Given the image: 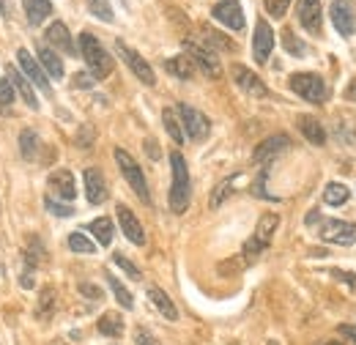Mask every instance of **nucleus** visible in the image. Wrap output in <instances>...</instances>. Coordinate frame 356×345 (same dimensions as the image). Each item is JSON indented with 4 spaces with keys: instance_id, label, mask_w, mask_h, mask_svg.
I'll return each instance as SVG.
<instances>
[{
    "instance_id": "37",
    "label": "nucleus",
    "mask_w": 356,
    "mask_h": 345,
    "mask_svg": "<svg viewBox=\"0 0 356 345\" xmlns=\"http://www.w3.org/2000/svg\"><path fill=\"white\" fill-rule=\"evenodd\" d=\"M11 107H14V88L8 80H0V115L11 113Z\"/></svg>"
},
{
    "instance_id": "12",
    "label": "nucleus",
    "mask_w": 356,
    "mask_h": 345,
    "mask_svg": "<svg viewBox=\"0 0 356 345\" xmlns=\"http://www.w3.org/2000/svg\"><path fill=\"white\" fill-rule=\"evenodd\" d=\"M115 214H118V222H121L124 236H127L132 244L143 247V244H145V230H143V225H140V219L134 216L132 209L124 206V203H118V206H115Z\"/></svg>"
},
{
    "instance_id": "10",
    "label": "nucleus",
    "mask_w": 356,
    "mask_h": 345,
    "mask_svg": "<svg viewBox=\"0 0 356 345\" xmlns=\"http://www.w3.org/2000/svg\"><path fill=\"white\" fill-rule=\"evenodd\" d=\"M47 186H49V198H52V200L69 203V200H74V198H77L74 175H72V170H66V168L49 172V181H47Z\"/></svg>"
},
{
    "instance_id": "49",
    "label": "nucleus",
    "mask_w": 356,
    "mask_h": 345,
    "mask_svg": "<svg viewBox=\"0 0 356 345\" xmlns=\"http://www.w3.org/2000/svg\"><path fill=\"white\" fill-rule=\"evenodd\" d=\"M266 345H277V343H266Z\"/></svg>"
},
{
    "instance_id": "29",
    "label": "nucleus",
    "mask_w": 356,
    "mask_h": 345,
    "mask_svg": "<svg viewBox=\"0 0 356 345\" xmlns=\"http://www.w3.org/2000/svg\"><path fill=\"white\" fill-rule=\"evenodd\" d=\"M165 69L178 77V80H189L192 74H195V63L186 58V55H178V58H170V61H165Z\"/></svg>"
},
{
    "instance_id": "43",
    "label": "nucleus",
    "mask_w": 356,
    "mask_h": 345,
    "mask_svg": "<svg viewBox=\"0 0 356 345\" xmlns=\"http://www.w3.org/2000/svg\"><path fill=\"white\" fill-rule=\"evenodd\" d=\"M93 137H96V134H93V127H88V124L80 127V131H77V145H80V148H90V145H93Z\"/></svg>"
},
{
    "instance_id": "3",
    "label": "nucleus",
    "mask_w": 356,
    "mask_h": 345,
    "mask_svg": "<svg viewBox=\"0 0 356 345\" xmlns=\"http://www.w3.org/2000/svg\"><path fill=\"white\" fill-rule=\"evenodd\" d=\"M291 90L302 99H307L312 104H323L329 99V88L323 83L321 74H312V72H296L291 74Z\"/></svg>"
},
{
    "instance_id": "24",
    "label": "nucleus",
    "mask_w": 356,
    "mask_h": 345,
    "mask_svg": "<svg viewBox=\"0 0 356 345\" xmlns=\"http://www.w3.org/2000/svg\"><path fill=\"white\" fill-rule=\"evenodd\" d=\"M299 129H302V134L310 140L312 145H323V143H326V129H323L321 121L312 118V115H299Z\"/></svg>"
},
{
    "instance_id": "11",
    "label": "nucleus",
    "mask_w": 356,
    "mask_h": 345,
    "mask_svg": "<svg viewBox=\"0 0 356 345\" xmlns=\"http://www.w3.org/2000/svg\"><path fill=\"white\" fill-rule=\"evenodd\" d=\"M211 14H214L217 22H222L225 28H230V31H241L244 28V11H241V3L238 0H222V3H217Z\"/></svg>"
},
{
    "instance_id": "17",
    "label": "nucleus",
    "mask_w": 356,
    "mask_h": 345,
    "mask_svg": "<svg viewBox=\"0 0 356 345\" xmlns=\"http://www.w3.org/2000/svg\"><path fill=\"white\" fill-rule=\"evenodd\" d=\"M332 25L337 28L340 36H351L356 31L354 8L348 6V0H334L332 3Z\"/></svg>"
},
{
    "instance_id": "20",
    "label": "nucleus",
    "mask_w": 356,
    "mask_h": 345,
    "mask_svg": "<svg viewBox=\"0 0 356 345\" xmlns=\"http://www.w3.org/2000/svg\"><path fill=\"white\" fill-rule=\"evenodd\" d=\"M44 39L52 44L55 49L66 52V55H74V52H77V47H74V42H72V33H69V28H66L63 22H55V25H49V28H47Z\"/></svg>"
},
{
    "instance_id": "36",
    "label": "nucleus",
    "mask_w": 356,
    "mask_h": 345,
    "mask_svg": "<svg viewBox=\"0 0 356 345\" xmlns=\"http://www.w3.org/2000/svg\"><path fill=\"white\" fill-rule=\"evenodd\" d=\"M88 11L96 17V19H102V22H113V19H115V17H113V8H110L107 0H88Z\"/></svg>"
},
{
    "instance_id": "13",
    "label": "nucleus",
    "mask_w": 356,
    "mask_h": 345,
    "mask_svg": "<svg viewBox=\"0 0 356 345\" xmlns=\"http://www.w3.org/2000/svg\"><path fill=\"white\" fill-rule=\"evenodd\" d=\"M271 49H274V31H271V25H268L266 19H258V25H255V39H252V55H255V61H258L261 66L268 61Z\"/></svg>"
},
{
    "instance_id": "34",
    "label": "nucleus",
    "mask_w": 356,
    "mask_h": 345,
    "mask_svg": "<svg viewBox=\"0 0 356 345\" xmlns=\"http://www.w3.org/2000/svg\"><path fill=\"white\" fill-rule=\"evenodd\" d=\"M55 310V291L52 288H44L39 294V304H36V318H49Z\"/></svg>"
},
{
    "instance_id": "35",
    "label": "nucleus",
    "mask_w": 356,
    "mask_h": 345,
    "mask_svg": "<svg viewBox=\"0 0 356 345\" xmlns=\"http://www.w3.org/2000/svg\"><path fill=\"white\" fill-rule=\"evenodd\" d=\"M233 184H236V178H225L222 184H217L214 186V192H211V200H209V206L211 209H217V206H222V200L233 192Z\"/></svg>"
},
{
    "instance_id": "42",
    "label": "nucleus",
    "mask_w": 356,
    "mask_h": 345,
    "mask_svg": "<svg viewBox=\"0 0 356 345\" xmlns=\"http://www.w3.org/2000/svg\"><path fill=\"white\" fill-rule=\"evenodd\" d=\"M134 343L137 345H159V340H156L145 326H140V329H134Z\"/></svg>"
},
{
    "instance_id": "48",
    "label": "nucleus",
    "mask_w": 356,
    "mask_h": 345,
    "mask_svg": "<svg viewBox=\"0 0 356 345\" xmlns=\"http://www.w3.org/2000/svg\"><path fill=\"white\" fill-rule=\"evenodd\" d=\"M318 345H343V343H337V340H329V343H318Z\"/></svg>"
},
{
    "instance_id": "6",
    "label": "nucleus",
    "mask_w": 356,
    "mask_h": 345,
    "mask_svg": "<svg viewBox=\"0 0 356 345\" xmlns=\"http://www.w3.org/2000/svg\"><path fill=\"white\" fill-rule=\"evenodd\" d=\"M115 52L121 55V61H124V63H127V66L132 69V74L137 77V80H140V83H143V86L151 88L154 83H156V77H154V69H151V63H148V61H145V58H143L140 52H134V49L127 42L115 39Z\"/></svg>"
},
{
    "instance_id": "22",
    "label": "nucleus",
    "mask_w": 356,
    "mask_h": 345,
    "mask_svg": "<svg viewBox=\"0 0 356 345\" xmlns=\"http://www.w3.org/2000/svg\"><path fill=\"white\" fill-rule=\"evenodd\" d=\"M19 154L28 162H36L42 157V137L33 129H22V134H19Z\"/></svg>"
},
{
    "instance_id": "19",
    "label": "nucleus",
    "mask_w": 356,
    "mask_h": 345,
    "mask_svg": "<svg viewBox=\"0 0 356 345\" xmlns=\"http://www.w3.org/2000/svg\"><path fill=\"white\" fill-rule=\"evenodd\" d=\"M285 148H291V137H288V134H274V137H266V140L255 148L252 159H255V162H268V159H274L277 154H282Z\"/></svg>"
},
{
    "instance_id": "31",
    "label": "nucleus",
    "mask_w": 356,
    "mask_h": 345,
    "mask_svg": "<svg viewBox=\"0 0 356 345\" xmlns=\"http://www.w3.org/2000/svg\"><path fill=\"white\" fill-rule=\"evenodd\" d=\"M69 250L72 252H80V255H93L96 252V244L90 241L86 233L74 230V233H69Z\"/></svg>"
},
{
    "instance_id": "16",
    "label": "nucleus",
    "mask_w": 356,
    "mask_h": 345,
    "mask_svg": "<svg viewBox=\"0 0 356 345\" xmlns=\"http://www.w3.org/2000/svg\"><path fill=\"white\" fill-rule=\"evenodd\" d=\"M233 80H236V86L241 88L244 93H250V96H258V99L268 96V88L264 86V80L255 72H250L247 66H233Z\"/></svg>"
},
{
    "instance_id": "39",
    "label": "nucleus",
    "mask_w": 356,
    "mask_h": 345,
    "mask_svg": "<svg viewBox=\"0 0 356 345\" xmlns=\"http://www.w3.org/2000/svg\"><path fill=\"white\" fill-rule=\"evenodd\" d=\"M282 44H285V49H288L291 55H305V52H307V47L296 42V36H293L291 31H285V33H282Z\"/></svg>"
},
{
    "instance_id": "46",
    "label": "nucleus",
    "mask_w": 356,
    "mask_h": 345,
    "mask_svg": "<svg viewBox=\"0 0 356 345\" xmlns=\"http://www.w3.org/2000/svg\"><path fill=\"white\" fill-rule=\"evenodd\" d=\"M145 151H148L151 159H159V145H156V140H145Z\"/></svg>"
},
{
    "instance_id": "32",
    "label": "nucleus",
    "mask_w": 356,
    "mask_h": 345,
    "mask_svg": "<svg viewBox=\"0 0 356 345\" xmlns=\"http://www.w3.org/2000/svg\"><path fill=\"white\" fill-rule=\"evenodd\" d=\"M107 285L113 288L115 299L121 302V307H124V310H132V307H134V299H132V294H129V291H127V288L121 285V280H115L113 274H107Z\"/></svg>"
},
{
    "instance_id": "28",
    "label": "nucleus",
    "mask_w": 356,
    "mask_h": 345,
    "mask_svg": "<svg viewBox=\"0 0 356 345\" xmlns=\"http://www.w3.org/2000/svg\"><path fill=\"white\" fill-rule=\"evenodd\" d=\"M88 230L96 236V241L102 244V247H110L113 244V236H115V230H113V222L107 219V216H99V219H93L88 225Z\"/></svg>"
},
{
    "instance_id": "41",
    "label": "nucleus",
    "mask_w": 356,
    "mask_h": 345,
    "mask_svg": "<svg viewBox=\"0 0 356 345\" xmlns=\"http://www.w3.org/2000/svg\"><path fill=\"white\" fill-rule=\"evenodd\" d=\"M288 6H291V0H266V11L271 14V17H277V19L285 17Z\"/></svg>"
},
{
    "instance_id": "7",
    "label": "nucleus",
    "mask_w": 356,
    "mask_h": 345,
    "mask_svg": "<svg viewBox=\"0 0 356 345\" xmlns=\"http://www.w3.org/2000/svg\"><path fill=\"white\" fill-rule=\"evenodd\" d=\"M178 118H181V127L186 129V134L195 143H203L211 134V121L200 110H195L192 104H178Z\"/></svg>"
},
{
    "instance_id": "44",
    "label": "nucleus",
    "mask_w": 356,
    "mask_h": 345,
    "mask_svg": "<svg viewBox=\"0 0 356 345\" xmlns=\"http://www.w3.org/2000/svg\"><path fill=\"white\" fill-rule=\"evenodd\" d=\"M77 291H80L83 296H88V299H96V302L102 299V288H99V285H90V282H80V285H77Z\"/></svg>"
},
{
    "instance_id": "4",
    "label": "nucleus",
    "mask_w": 356,
    "mask_h": 345,
    "mask_svg": "<svg viewBox=\"0 0 356 345\" xmlns=\"http://www.w3.org/2000/svg\"><path fill=\"white\" fill-rule=\"evenodd\" d=\"M277 227H280V216L277 214H264L261 219H258V227H255L252 239L244 244V258H247V263H252V260L258 258L268 244H271Z\"/></svg>"
},
{
    "instance_id": "8",
    "label": "nucleus",
    "mask_w": 356,
    "mask_h": 345,
    "mask_svg": "<svg viewBox=\"0 0 356 345\" xmlns=\"http://www.w3.org/2000/svg\"><path fill=\"white\" fill-rule=\"evenodd\" d=\"M184 49L189 52L186 58H189L192 63H197L209 77H220V74H222V66H220V61H217V52H214V49H209V44L184 39Z\"/></svg>"
},
{
    "instance_id": "23",
    "label": "nucleus",
    "mask_w": 356,
    "mask_h": 345,
    "mask_svg": "<svg viewBox=\"0 0 356 345\" xmlns=\"http://www.w3.org/2000/svg\"><path fill=\"white\" fill-rule=\"evenodd\" d=\"M22 8H25L28 22H31L33 28L42 25L47 17L52 14V3H49V0H22Z\"/></svg>"
},
{
    "instance_id": "9",
    "label": "nucleus",
    "mask_w": 356,
    "mask_h": 345,
    "mask_svg": "<svg viewBox=\"0 0 356 345\" xmlns=\"http://www.w3.org/2000/svg\"><path fill=\"white\" fill-rule=\"evenodd\" d=\"M321 239L337 247H351L356 241V225L354 222H343V219H326L321 225Z\"/></svg>"
},
{
    "instance_id": "30",
    "label": "nucleus",
    "mask_w": 356,
    "mask_h": 345,
    "mask_svg": "<svg viewBox=\"0 0 356 345\" xmlns=\"http://www.w3.org/2000/svg\"><path fill=\"white\" fill-rule=\"evenodd\" d=\"M348 186L346 184H337V181H332V184H326V189H323V200H326V206H343V203H348Z\"/></svg>"
},
{
    "instance_id": "5",
    "label": "nucleus",
    "mask_w": 356,
    "mask_h": 345,
    "mask_svg": "<svg viewBox=\"0 0 356 345\" xmlns=\"http://www.w3.org/2000/svg\"><path fill=\"white\" fill-rule=\"evenodd\" d=\"M115 162L124 172V178L129 181V186L134 189V195L143 200V203H151V192H148V184H145V175L140 170V165L134 162V157L124 148H115Z\"/></svg>"
},
{
    "instance_id": "2",
    "label": "nucleus",
    "mask_w": 356,
    "mask_h": 345,
    "mask_svg": "<svg viewBox=\"0 0 356 345\" xmlns=\"http://www.w3.org/2000/svg\"><path fill=\"white\" fill-rule=\"evenodd\" d=\"M80 52H83V58H86V63H88V72L96 77V80H104L110 72H113V58H110V52L99 44V39H93L90 33H83L80 36Z\"/></svg>"
},
{
    "instance_id": "45",
    "label": "nucleus",
    "mask_w": 356,
    "mask_h": 345,
    "mask_svg": "<svg viewBox=\"0 0 356 345\" xmlns=\"http://www.w3.org/2000/svg\"><path fill=\"white\" fill-rule=\"evenodd\" d=\"M93 80H96V77H93V74H86V72H80V74H74V80H72V86L74 88H90L93 86Z\"/></svg>"
},
{
    "instance_id": "40",
    "label": "nucleus",
    "mask_w": 356,
    "mask_h": 345,
    "mask_svg": "<svg viewBox=\"0 0 356 345\" xmlns=\"http://www.w3.org/2000/svg\"><path fill=\"white\" fill-rule=\"evenodd\" d=\"M44 206H47V211H49L52 216H72V214H74V211H72V206H63L60 200H52V198H47Z\"/></svg>"
},
{
    "instance_id": "33",
    "label": "nucleus",
    "mask_w": 356,
    "mask_h": 345,
    "mask_svg": "<svg viewBox=\"0 0 356 345\" xmlns=\"http://www.w3.org/2000/svg\"><path fill=\"white\" fill-rule=\"evenodd\" d=\"M162 121H165V129H168V134L173 137V143H184V129H181V121H178V115L173 113V110H165L162 113Z\"/></svg>"
},
{
    "instance_id": "26",
    "label": "nucleus",
    "mask_w": 356,
    "mask_h": 345,
    "mask_svg": "<svg viewBox=\"0 0 356 345\" xmlns=\"http://www.w3.org/2000/svg\"><path fill=\"white\" fill-rule=\"evenodd\" d=\"M96 329H99V335H104V337H121V335H124V318H121V312H104V315L99 318Z\"/></svg>"
},
{
    "instance_id": "1",
    "label": "nucleus",
    "mask_w": 356,
    "mask_h": 345,
    "mask_svg": "<svg viewBox=\"0 0 356 345\" xmlns=\"http://www.w3.org/2000/svg\"><path fill=\"white\" fill-rule=\"evenodd\" d=\"M170 168H173V184H170V211L173 214H184L189 209L192 200V181H189V168L186 159L173 151L170 154Z\"/></svg>"
},
{
    "instance_id": "18",
    "label": "nucleus",
    "mask_w": 356,
    "mask_h": 345,
    "mask_svg": "<svg viewBox=\"0 0 356 345\" xmlns=\"http://www.w3.org/2000/svg\"><path fill=\"white\" fill-rule=\"evenodd\" d=\"M83 181H86V198H88V203L99 206V203L107 200V181H104V175H102L99 168H88V170L83 172Z\"/></svg>"
},
{
    "instance_id": "21",
    "label": "nucleus",
    "mask_w": 356,
    "mask_h": 345,
    "mask_svg": "<svg viewBox=\"0 0 356 345\" xmlns=\"http://www.w3.org/2000/svg\"><path fill=\"white\" fill-rule=\"evenodd\" d=\"M39 66L44 69L47 77H55V80L63 77V61H60V55H58L55 49H49L47 44H39Z\"/></svg>"
},
{
    "instance_id": "38",
    "label": "nucleus",
    "mask_w": 356,
    "mask_h": 345,
    "mask_svg": "<svg viewBox=\"0 0 356 345\" xmlns=\"http://www.w3.org/2000/svg\"><path fill=\"white\" fill-rule=\"evenodd\" d=\"M113 260H115V266H118L121 271H127V274H129L132 280H143V274H140V268H137V266H134V263H132V260H129V258H127V255H121V252H115V255H113Z\"/></svg>"
},
{
    "instance_id": "15",
    "label": "nucleus",
    "mask_w": 356,
    "mask_h": 345,
    "mask_svg": "<svg viewBox=\"0 0 356 345\" xmlns=\"http://www.w3.org/2000/svg\"><path fill=\"white\" fill-rule=\"evenodd\" d=\"M296 17H299V22L307 33H312V36L321 33V17H323L321 14V0H299Z\"/></svg>"
},
{
    "instance_id": "14",
    "label": "nucleus",
    "mask_w": 356,
    "mask_h": 345,
    "mask_svg": "<svg viewBox=\"0 0 356 345\" xmlns=\"http://www.w3.org/2000/svg\"><path fill=\"white\" fill-rule=\"evenodd\" d=\"M17 61H19L22 72H25L28 83H36V88H39L42 93H49V80H47L44 69L39 66V61H33V55H31L28 49H19V52H17Z\"/></svg>"
},
{
    "instance_id": "27",
    "label": "nucleus",
    "mask_w": 356,
    "mask_h": 345,
    "mask_svg": "<svg viewBox=\"0 0 356 345\" xmlns=\"http://www.w3.org/2000/svg\"><path fill=\"white\" fill-rule=\"evenodd\" d=\"M148 299H151V304L168 318V321H178V310L176 304L170 302V296L162 291V288H148Z\"/></svg>"
},
{
    "instance_id": "47",
    "label": "nucleus",
    "mask_w": 356,
    "mask_h": 345,
    "mask_svg": "<svg viewBox=\"0 0 356 345\" xmlns=\"http://www.w3.org/2000/svg\"><path fill=\"white\" fill-rule=\"evenodd\" d=\"M340 332H343V335H348V337H354V343H356V329H348V326H343Z\"/></svg>"
},
{
    "instance_id": "25",
    "label": "nucleus",
    "mask_w": 356,
    "mask_h": 345,
    "mask_svg": "<svg viewBox=\"0 0 356 345\" xmlns=\"http://www.w3.org/2000/svg\"><path fill=\"white\" fill-rule=\"evenodd\" d=\"M8 83H11V88H17V90H19V96L25 99V104H28V107H33V110L39 107L36 93H33L31 83H28V77H22V74H19L17 69H11V66H8Z\"/></svg>"
}]
</instances>
